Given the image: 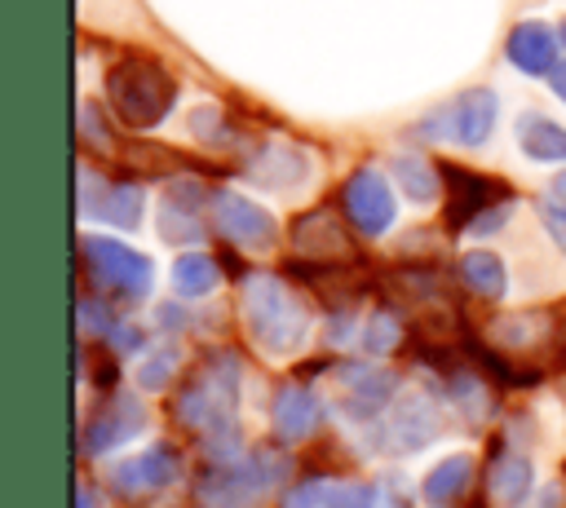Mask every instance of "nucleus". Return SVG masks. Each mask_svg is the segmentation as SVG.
Here are the masks:
<instances>
[{
  "instance_id": "nucleus-7",
  "label": "nucleus",
  "mask_w": 566,
  "mask_h": 508,
  "mask_svg": "<svg viewBox=\"0 0 566 508\" xmlns=\"http://www.w3.org/2000/svg\"><path fill=\"white\" fill-rule=\"evenodd\" d=\"M208 221L226 243L248 247V252H270L279 243V221L261 203H252L248 194H234V190H212Z\"/></svg>"
},
{
  "instance_id": "nucleus-4",
  "label": "nucleus",
  "mask_w": 566,
  "mask_h": 508,
  "mask_svg": "<svg viewBox=\"0 0 566 508\" xmlns=\"http://www.w3.org/2000/svg\"><path fill=\"white\" fill-rule=\"evenodd\" d=\"M287 473V459L279 455H239V459H221V464H203V473L195 477V499L203 508H261L265 495L279 486V477Z\"/></svg>"
},
{
  "instance_id": "nucleus-19",
  "label": "nucleus",
  "mask_w": 566,
  "mask_h": 508,
  "mask_svg": "<svg viewBox=\"0 0 566 508\" xmlns=\"http://www.w3.org/2000/svg\"><path fill=\"white\" fill-rule=\"evenodd\" d=\"M557 44H562V35H553L548 22L526 18V22H517V27L509 31L504 57H509L522 75H553V66H557Z\"/></svg>"
},
{
  "instance_id": "nucleus-2",
  "label": "nucleus",
  "mask_w": 566,
  "mask_h": 508,
  "mask_svg": "<svg viewBox=\"0 0 566 508\" xmlns=\"http://www.w3.org/2000/svg\"><path fill=\"white\" fill-rule=\"evenodd\" d=\"M239 375H243V367H239L234 353H226V349L208 353L177 384V393H172V420L186 424V428H195V433H203V437L208 433L239 428L234 424V411H239Z\"/></svg>"
},
{
  "instance_id": "nucleus-39",
  "label": "nucleus",
  "mask_w": 566,
  "mask_h": 508,
  "mask_svg": "<svg viewBox=\"0 0 566 508\" xmlns=\"http://www.w3.org/2000/svg\"><path fill=\"white\" fill-rule=\"evenodd\" d=\"M535 495H539V499H531L526 508H557V504H562V486H557V481H553V486H539Z\"/></svg>"
},
{
  "instance_id": "nucleus-40",
  "label": "nucleus",
  "mask_w": 566,
  "mask_h": 508,
  "mask_svg": "<svg viewBox=\"0 0 566 508\" xmlns=\"http://www.w3.org/2000/svg\"><path fill=\"white\" fill-rule=\"evenodd\" d=\"M548 88L557 93V102H566V62H557V66H553V75H548Z\"/></svg>"
},
{
  "instance_id": "nucleus-12",
  "label": "nucleus",
  "mask_w": 566,
  "mask_h": 508,
  "mask_svg": "<svg viewBox=\"0 0 566 508\" xmlns=\"http://www.w3.org/2000/svg\"><path fill=\"white\" fill-rule=\"evenodd\" d=\"M177 473H181V455H177V446L159 442V446H150V451H137V455L111 464L106 481H111L115 495H124V499L137 504V499H155V495H164V490L177 481Z\"/></svg>"
},
{
  "instance_id": "nucleus-26",
  "label": "nucleus",
  "mask_w": 566,
  "mask_h": 508,
  "mask_svg": "<svg viewBox=\"0 0 566 508\" xmlns=\"http://www.w3.org/2000/svg\"><path fill=\"white\" fill-rule=\"evenodd\" d=\"M168 278H172V292L177 296H208L221 283V265L212 256H203V252H181L172 261V274Z\"/></svg>"
},
{
  "instance_id": "nucleus-9",
  "label": "nucleus",
  "mask_w": 566,
  "mask_h": 508,
  "mask_svg": "<svg viewBox=\"0 0 566 508\" xmlns=\"http://www.w3.org/2000/svg\"><path fill=\"white\" fill-rule=\"evenodd\" d=\"M80 216L106 221L115 230H137L146 216V190L137 181H106L93 168H80Z\"/></svg>"
},
{
  "instance_id": "nucleus-16",
  "label": "nucleus",
  "mask_w": 566,
  "mask_h": 508,
  "mask_svg": "<svg viewBox=\"0 0 566 508\" xmlns=\"http://www.w3.org/2000/svg\"><path fill=\"white\" fill-rule=\"evenodd\" d=\"M323 420V402L310 384L301 380H283L274 389V406H270V424L279 442H305Z\"/></svg>"
},
{
  "instance_id": "nucleus-27",
  "label": "nucleus",
  "mask_w": 566,
  "mask_h": 508,
  "mask_svg": "<svg viewBox=\"0 0 566 508\" xmlns=\"http://www.w3.org/2000/svg\"><path fill=\"white\" fill-rule=\"evenodd\" d=\"M442 380H447V393H451V402L460 406L464 420H486V411H491V389H486V380H482L478 371L451 367V371H442Z\"/></svg>"
},
{
  "instance_id": "nucleus-41",
  "label": "nucleus",
  "mask_w": 566,
  "mask_h": 508,
  "mask_svg": "<svg viewBox=\"0 0 566 508\" xmlns=\"http://www.w3.org/2000/svg\"><path fill=\"white\" fill-rule=\"evenodd\" d=\"M553 194H557V199H562V203H566V168H562V172H557V177H553Z\"/></svg>"
},
{
  "instance_id": "nucleus-5",
  "label": "nucleus",
  "mask_w": 566,
  "mask_h": 508,
  "mask_svg": "<svg viewBox=\"0 0 566 508\" xmlns=\"http://www.w3.org/2000/svg\"><path fill=\"white\" fill-rule=\"evenodd\" d=\"M80 261L88 283L102 296H119V300H142L155 287V261L142 256L137 247L106 239V234H84L80 239Z\"/></svg>"
},
{
  "instance_id": "nucleus-14",
  "label": "nucleus",
  "mask_w": 566,
  "mask_h": 508,
  "mask_svg": "<svg viewBox=\"0 0 566 508\" xmlns=\"http://www.w3.org/2000/svg\"><path fill=\"white\" fill-rule=\"evenodd\" d=\"M212 190L195 177H181L168 186L164 208H159V234L168 243H199L203 239V212H208Z\"/></svg>"
},
{
  "instance_id": "nucleus-15",
  "label": "nucleus",
  "mask_w": 566,
  "mask_h": 508,
  "mask_svg": "<svg viewBox=\"0 0 566 508\" xmlns=\"http://www.w3.org/2000/svg\"><path fill=\"white\" fill-rule=\"evenodd\" d=\"M243 177L261 190H296L310 181V155L296 150L292 141H265L248 155Z\"/></svg>"
},
{
  "instance_id": "nucleus-18",
  "label": "nucleus",
  "mask_w": 566,
  "mask_h": 508,
  "mask_svg": "<svg viewBox=\"0 0 566 508\" xmlns=\"http://www.w3.org/2000/svg\"><path fill=\"white\" fill-rule=\"evenodd\" d=\"M486 490H491V504H500V508H526L535 499V490H539L531 455H522L517 446H504L500 455H491Z\"/></svg>"
},
{
  "instance_id": "nucleus-10",
  "label": "nucleus",
  "mask_w": 566,
  "mask_h": 508,
  "mask_svg": "<svg viewBox=\"0 0 566 508\" xmlns=\"http://www.w3.org/2000/svg\"><path fill=\"white\" fill-rule=\"evenodd\" d=\"M438 433H442L438 402L424 398V393H402V398L385 411V420H380V428H376V442H380V451L411 455V451H424L429 442H438Z\"/></svg>"
},
{
  "instance_id": "nucleus-20",
  "label": "nucleus",
  "mask_w": 566,
  "mask_h": 508,
  "mask_svg": "<svg viewBox=\"0 0 566 508\" xmlns=\"http://www.w3.org/2000/svg\"><path fill=\"white\" fill-rule=\"evenodd\" d=\"M292 243H296L305 256H314L318 265H323V261H336V256L349 252V234L340 230V221H336L327 208L301 212V216L292 221Z\"/></svg>"
},
{
  "instance_id": "nucleus-38",
  "label": "nucleus",
  "mask_w": 566,
  "mask_h": 508,
  "mask_svg": "<svg viewBox=\"0 0 566 508\" xmlns=\"http://www.w3.org/2000/svg\"><path fill=\"white\" fill-rule=\"evenodd\" d=\"M186 322H190V314H186L181 305H159V327H164V331H181Z\"/></svg>"
},
{
  "instance_id": "nucleus-33",
  "label": "nucleus",
  "mask_w": 566,
  "mask_h": 508,
  "mask_svg": "<svg viewBox=\"0 0 566 508\" xmlns=\"http://www.w3.org/2000/svg\"><path fill=\"white\" fill-rule=\"evenodd\" d=\"M332 486H336V481H327V477H305V481H296V486L287 490L283 508H327Z\"/></svg>"
},
{
  "instance_id": "nucleus-8",
  "label": "nucleus",
  "mask_w": 566,
  "mask_h": 508,
  "mask_svg": "<svg viewBox=\"0 0 566 508\" xmlns=\"http://www.w3.org/2000/svg\"><path fill=\"white\" fill-rule=\"evenodd\" d=\"M142 433H146V406H142V398H133V393H111V398H102V406L84 420V428H80V451H84L88 459H97V455H111V451L128 446V442L142 437Z\"/></svg>"
},
{
  "instance_id": "nucleus-30",
  "label": "nucleus",
  "mask_w": 566,
  "mask_h": 508,
  "mask_svg": "<svg viewBox=\"0 0 566 508\" xmlns=\"http://www.w3.org/2000/svg\"><path fill=\"white\" fill-rule=\"evenodd\" d=\"M177 362H181V353H177V345H155L150 353H142V362H137V384L142 389H168L172 380H177Z\"/></svg>"
},
{
  "instance_id": "nucleus-17",
  "label": "nucleus",
  "mask_w": 566,
  "mask_h": 508,
  "mask_svg": "<svg viewBox=\"0 0 566 508\" xmlns=\"http://www.w3.org/2000/svg\"><path fill=\"white\" fill-rule=\"evenodd\" d=\"M340 384H345V411L354 420H376L389 411L394 393H398V380L371 362H354L340 371Z\"/></svg>"
},
{
  "instance_id": "nucleus-29",
  "label": "nucleus",
  "mask_w": 566,
  "mask_h": 508,
  "mask_svg": "<svg viewBox=\"0 0 566 508\" xmlns=\"http://www.w3.org/2000/svg\"><path fill=\"white\" fill-rule=\"evenodd\" d=\"M358 345H363L371 358L398 349V345H402V318H398L394 309H371V318H367L363 331H358Z\"/></svg>"
},
{
  "instance_id": "nucleus-22",
  "label": "nucleus",
  "mask_w": 566,
  "mask_h": 508,
  "mask_svg": "<svg viewBox=\"0 0 566 508\" xmlns=\"http://www.w3.org/2000/svg\"><path fill=\"white\" fill-rule=\"evenodd\" d=\"M455 278H460L473 296H482V300H500V296L509 292V265H504V256H495L491 247H469V252H460Z\"/></svg>"
},
{
  "instance_id": "nucleus-3",
  "label": "nucleus",
  "mask_w": 566,
  "mask_h": 508,
  "mask_svg": "<svg viewBox=\"0 0 566 508\" xmlns=\"http://www.w3.org/2000/svg\"><path fill=\"white\" fill-rule=\"evenodd\" d=\"M106 102L128 128H155L172 102H177V80L168 66L150 53H124L106 71Z\"/></svg>"
},
{
  "instance_id": "nucleus-37",
  "label": "nucleus",
  "mask_w": 566,
  "mask_h": 508,
  "mask_svg": "<svg viewBox=\"0 0 566 508\" xmlns=\"http://www.w3.org/2000/svg\"><path fill=\"white\" fill-rule=\"evenodd\" d=\"M106 345H111L115 353H137V349H142V327H137V322H115L111 336H106Z\"/></svg>"
},
{
  "instance_id": "nucleus-28",
  "label": "nucleus",
  "mask_w": 566,
  "mask_h": 508,
  "mask_svg": "<svg viewBox=\"0 0 566 508\" xmlns=\"http://www.w3.org/2000/svg\"><path fill=\"white\" fill-rule=\"evenodd\" d=\"M186 128H190L203 146H212V150H230V146L239 141V133H234V124L226 119L221 106H195L190 119H186Z\"/></svg>"
},
{
  "instance_id": "nucleus-32",
  "label": "nucleus",
  "mask_w": 566,
  "mask_h": 508,
  "mask_svg": "<svg viewBox=\"0 0 566 508\" xmlns=\"http://www.w3.org/2000/svg\"><path fill=\"white\" fill-rule=\"evenodd\" d=\"M115 322H119V318L111 314L106 296H102V300H97L93 292H84V296H80V331H84V336H102V340H106Z\"/></svg>"
},
{
  "instance_id": "nucleus-21",
  "label": "nucleus",
  "mask_w": 566,
  "mask_h": 508,
  "mask_svg": "<svg viewBox=\"0 0 566 508\" xmlns=\"http://www.w3.org/2000/svg\"><path fill=\"white\" fill-rule=\"evenodd\" d=\"M513 137H517V150L535 163H566V128L539 110H522L517 124H513Z\"/></svg>"
},
{
  "instance_id": "nucleus-11",
  "label": "nucleus",
  "mask_w": 566,
  "mask_h": 508,
  "mask_svg": "<svg viewBox=\"0 0 566 508\" xmlns=\"http://www.w3.org/2000/svg\"><path fill=\"white\" fill-rule=\"evenodd\" d=\"M340 208L349 216V225L363 234V239H380L394 216H398V203H394V190L385 181L380 168H358L349 172V181L340 186Z\"/></svg>"
},
{
  "instance_id": "nucleus-24",
  "label": "nucleus",
  "mask_w": 566,
  "mask_h": 508,
  "mask_svg": "<svg viewBox=\"0 0 566 508\" xmlns=\"http://www.w3.org/2000/svg\"><path fill=\"white\" fill-rule=\"evenodd\" d=\"M469 481H473V455H469V451H455V455L438 459V464L420 477V499L433 504V508H447V504H455V499L469 490Z\"/></svg>"
},
{
  "instance_id": "nucleus-25",
  "label": "nucleus",
  "mask_w": 566,
  "mask_h": 508,
  "mask_svg": "<svg viewBox=\"0 0 566 508\" xmlns=\"http://www.w3.org/2000/svg\"><path fill=\"white\" fill-rule=\"evenodd\" d=\"M553 336V318L544 314V309H526V314H504V318H495L491 322V340L500 345V349H535L539 340H548Z\"/></svg>"
},
{
  "instance_id": "nucleus-23",
  "label": "nucleus",
  "mask_w": 566,
  "mask_h": 508,
  "mask_svg": "<svg viewBox=\"0 0 566 508\" xmlns=\"http://www.w3.org/2000/svg\"><path fill=\"white\" fill-rule=\"evenodd\" d=\"M389 177H394V186L411 199V203H433L447 186H442V163H429L424 155H411V150H398L394 159H389Z\"/></svg>"
},
{
  "instance_id": "nucleus-6",
  "label": "nucleus",
  "mask_w": 566,
  "mask_h": 508,
  "mask_svg": "<svg viewBox=\"0 0 566 508\" xmlns=\"http://www.w3.org/2000/svg\"><path fill=\"white\" fill-rule=\"evenodd\" d=\"M495 119H500V97L491 88H469V93L451 97L447 106L429 110L411 133L424 141H451V146L478 150L495 133Z\"/></svg>"
},
{
  "instance_id": "nucleus-31",
  "label": "nucleus",
  "mask_w": 566,
  "mask_h": 508,
  "mask_svg": "<svg viewBox=\"0 0 566 508\" xmlns=\"http://www.w3.org/2000/svg\"><path fill=\"white\" fill-rule=\"evenodd\" d=\"M80 141H84V150H97V155H111L115 150L111 124H106V115H102L97 102H80Z\"/></svg>"
},
{
  "instance_id": "nucleus-34",
  "label": "nucleus",
  "mask_w": 566,
  "mask_h": 508,
  "mask_svg": "<svg viewBox=\"0 0 566 508\" xmlns=\"http://www.w3.org/2000/svg\"><path fill=\"white\" fill-rule=\"evenodd\" d=\"M535 212H539V225L548 230V239L566 252V203L557 194H544V199H535Z\"/></svg>"
},
{
  "instance_id": "nucleus-13",
  "label": "nucleus",
  "mask_w": 566,
  "mask_h": 508,
  "mask_svg": "<svg viewBox=\"0 0 566 508\" xmlns=\"http://www.w3.org/2000/svg\"><path fill=\"white\" fill-rule=\"evenodd\" d=\"M442 186H447V225L451 230H469L486 208H495V199H513L504 181L482 177L473 168H455V163H442Z\"/></svg>"
},
{
  "instance_id": "nucleus-36",
  "label": "nucleus",
  "mask_w": 566,
  "mask_h": 508,
  "mask_svg": "<svg viewBox=\"0 0 566 508\" xmlns=\"http://www.w3.org/2000/svg\"><path fill=\"white\" fill-rule=\"evenodd\" d=\"M509 216H513V199H500L495 208H486V212H482V216H478V221L469 225V234L486 239V234H495V230H500V225H504Z\"/></svg>"
},
{
  "instance_id": "nucleus-42",
  "label": "nucleus",
  "mask_w": 566,
  "mask_h": 508,
  "mask_svg": "<svg viewBox=\"0 0 566 508\" xmlns=\"http://www.w3.org/2000/svg\"><path fill=\"white\" fill-rule=\"evenodd\" d=\"M557 35H562V44H566V22H562V31H557Z\"/></svg>"
},
{
  "instance_id": "nucleus-35",
  "label": "nucleus",
  "mask_w": 566,
  "mask_h": 508,
  "mask_svg": "<svg viewBox=\"0 0 566 508\" xmlns=\"http://www.w3.org/2000/svg\"><path fill=\"white\" fill-rule=\"evenodd\" d=\"M327 508H376V490L367 481H336Z\"/></svg>"
},
{
  "instance_id": "nucleus-1",
  "label": "nucleus",
  "mask_w": 566,
  "mask_h": 508,
  "mask_svg": "<svg viewBox=\"0 0 566 508\" xmlns=\"http://www.w3.org/2000/svg\"><path fill=\"white\" fill-rule=\"evenodd\" d=\"M239 309L252 345L270 358L296 353L310 340V327H314L310 305L270 269H248L239 278Z\"/></svg>"
}]
</instances>
